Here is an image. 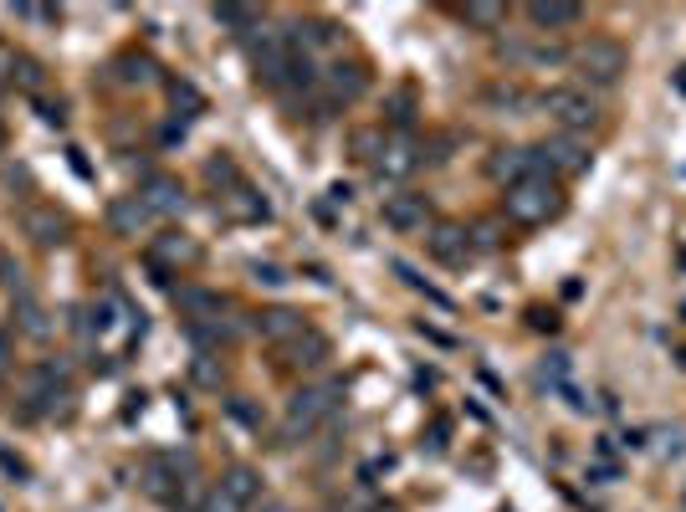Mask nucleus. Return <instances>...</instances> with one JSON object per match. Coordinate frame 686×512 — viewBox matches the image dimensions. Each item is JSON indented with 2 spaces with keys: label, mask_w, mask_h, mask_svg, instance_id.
Instances as JSON below:
<instances>
[{
  "label": "nucleus",
  "mask_w": 686,
  "mask_h": 512,
  "mask_svg": "<svg viewBox=\"0 0 686 512\" xmlns=\"http://www.w3.org/2000/svg\"><path fill=\"white\" fill-rule=\"evenodd\" d=\"M262 512H292V507H287V502H267Z\"/></svg>",
  "instance_id": "nucleus-33"
},
{
  "label": "nucleus",
  "mask_w": 686,
  "mask_h": 512,
  "mask_svg": "<svg viewBox=\"0 0 686 512\" xmlns=\"http://www.w3.org/2000/svg\"><path fill=\"white\" fill-rule=\"evenodd\" d=\"M431 256L446 267H461L466 262V231L461 226H436L431 231Z\"/></svg>",
  "instance_id": "nucleus-18"
},
{
  "label": "nucleus",
  "mask_w": 686,
  "mask_h": 512,
  "mask_svg": "<svg viewBox=\"0 0 686 512\" xmlns=\"http://www.w3.org/2000/svg\"><path fill=\"white\" fill-rule=\"evenodd\" d=\"M471 26H482V31H492V26H502L507 21V6H492V0H471V6L461 11Z\"/></svg>",
  "instance_id": "nucleus-23"
},
{
  "label": "nucleus",
  "mask_w": 686,
  "mask_h": 512,
  "mask_svg": "<svg viewBox=\"0 0 686 512\" xmlns=\"http://www.w3.org/2000/svg\"><path fill=\"white\" fill-rule=\"evenodd\" d=\"M118 67H123V72H118L123 82H149V77H154V62H149V57H123Z\"/></svg>",
  "instance_id": "nucleus-26"
},
{
  "label": "nucleus",
  "mask_w": 686,
  "mask_h": 512,
  "mask_svg": "<svg viewBox=\"0 0 686 512\" xmlns=\"http://www.w3.org/2000/svg\"><path fill=\"white\" fill-rule=\"evenodd\" d=\"M246 52H251V67H256V77H262L267 88H282V82H292V62H297V52H292L287 31H277V26L262 21V26L246 36Z\"/></svg>",
  "instance_id": "nucleus-1"
},
{
  "label": "nucleus",
  "mask_w": 686,
  "mask_h": 512,
  "mask_svg": "<svg viewBox=\"0 0 686 512\" xmlns=\"http://www.w3.org/2000/svg\"><path fill=\"white\" fill-rule=\"evenodd\" d=\"M21 328H26L31 338H47V333H52V323H47V313H41V308L31 303V297H21Z\"/></svg>",
  "instance_id": "nucleus-24"
},
{
  "label": "nucleus",
  "mask_w": 686,
  "mask_h": 512,
  "mask_svg": "<svg viewBox=\"0 0 686 512\" xmlns=\"http://www.w3.org/2000/svg\"><path fill=\"white\" fill-rule=\"evenodd\" d=\"M523 16L538 31H564V26H579L584 6H574V0H533V6H523Z\"/></svg>",
  "instance_id": "nucleus-12"
},
{
  "label": "nucleus",
  "mask_w": 686,
  "mask_h": 512,
  "mask_svg": "<svg viewBox=\"0 0 686 512\" xmlns=\"http://www.w3.org/2000/svg\"><path fill=\"white\" fill-rule=\"evenodd\" d=\"M41 118H47V123H67V113H62V103H41Z\"/></svg>",
  "instance_id": "nucleus-31"
},
{
  "label": "nucleus",
  "mask_w": 686,
  "mask_h": 512,
  "mask_svg": "<svg viewBox=\"0 0 686 512\" xmlns=\"http://www.w3.org/2000/svg\"><path fill=\"white\" fill-rule=\"evenodd\" d=\"M195 379L216 390V384H221V369H216V359H195Z\"/></svg>",
  "instance_id": "nucleus-29"
},
{
  "label": "nucleus",
  "mask_w": 686,
  "mask_h": 512,
  "mask_svg": "<svg viewBox=\"0 0 686 512\" xmlns=\"http://www.w3.org/2000/svg\"><path fill=\"white\" fill-rule=\"evenodd\" d=\"M221 487H226L241 507H251V502H256V492H262V477H256L251 466H231V472L221 477Z\"/></svg>",
  "instance_id": "nucleus-20"
},
{
  "label": "nucleus",
  "mask_w": 686,
  "mask_h": 512,
  "mask_svg": "<svg viewBox=\"0 0 686 512\" xmlns=\"http://www.w3.org/2000/svg\"><path fill=\"white\" fill-rule=\"evenodd\" d=\"M256 333L267 338V344H292V338H303L308 333V323H303V313H292V308H272V313H262L256 318Z\"/></svg>",
  "instance_id": "nucleus-13"
},
{
  "label": "nucleus",
  "mask_w": 686,
  "mask_h": 512,
  "mask_svg": "<svg viewBox=\"0 0 686 512\" xmlns=\"http://www.w3.org/2000/svg\"><path fill=\"white\" fill-rule=\"evenodd\" d=\"M328 88H333V98L349 103V98H359V93H364V77H359L354 67H333V72H328Z\"/></svg>",
  "instance_id": "nucleus-22"
},
{
  "label": "nucleus",
  "mask_w": 686,
  "mask_h": 512,
  "mask_svg": "<svg viewBox=\"0 0 686 512\" xmlns=\"http://www.w3.org/2000/svg\"><path fill=\"white\" fill-rule=\"evenodd\" d=\"M180 262H195V241L185 231H169L149 246V267L159 272V282H169V267H180Z\"/></svg>",
  "instance_id": "nucleus-10"
},
{
  "label": "nucleus",
  "mask_w": 686,
  "mask_h": 512,
  "mask_svg": "<svg viewBox=\"0 0 686 512\" xmlns=\"http://www.w3.org/2000/svg\"><path fill=\"white\" fill-rule=\"evenodd\" d=\"M149 221H154V210H149L139 195H118V200L108 205L113 236H139V231H149Z\"/></svg>",
  "instance_id": "nucleus-11"
},
{
  "label": "nucleus",
  "mask_w": 686,
  "mask_h": 512,
  "mask_svg": "<svg viewBox=\"0 0 686 512\" xmlns=\"http://www.w3.org/2000/svg\"><path fill=\"white\" fill-rule=\"evenodd\" d=\"M574 67H579V77H584V82H594V88H610V82H620V77H625L630 52L620 47L615 36H589L584 47L574 52Z\"/></svg>",
  "instance_id": "nucleus-2"
},
{
  "label": "nucleus",
  "mask_w": 686,
  "mask_h": 512,
  "mask_svg": "<svg viewBox=\"0 0 686 512\" xmlns=\"http://www.w3.org/2000/svg\"><path fill=\"white\" fill-rule=\"evenodd\" d=\"M333 400H338V384H318V390H297V395L287 400V420H282L287 441H303V436H313L318 425L333 415Z\"/></svg>",
  "instance_id": "nucleus-4"
},
{
  "label": "nucleus",
  "mask_w": 686,
  "mask_h": 512,
  "mask_svg": "<svg viewBox=\"0 0 686 512\" xmlns=\"http://www.w3.org/2000/svg\"><path fill=\"white\" fill-rule=\"evenodd\" d=\"M200 512H246V507H241V502H236V497H231V492H226L221 482H216V487H210V492H205V502H200Z\"/></svg>",
  "instance_id": "nucleus-25"
},
{
  "label": "nucleus",
  "mask_w": 686,
  "mask_h": 512,
  "mask_svg": "<svg viewBox=\"0 0 686 512\" xmlns=\"http://www.w3.org/2000/svg\"><path fill=\"white\" fill-rule=\"evenodd\" d=\"M538 159H543L548 175H584L594 154H589V144H584L579 134H559V139L538 144Z\"/></svg>",
  "instance_id": "nucleus-7"
},
{
  "label": "nucleus",
  "mask_w": 686,
  "mask_h": 512,
  "mask_svg": "<svg viewBox=\"0 0 686 512\" xmlns=\"http://www.w3.org/2000/svg\"><path fill=\"white\" fill-rule=\"evenodd\" d=\"M425 221H431V205H425V195H410V190H400V195H390V200H384V226H390V231H400V236H415V231H425Z\"/></svg>",
  "instance_id": "nucleus-8"
},
{
  "label": "nucleus",
  "mask_w": 686,
  "mask_h": 512,
  "mask_svg": "<svg viewBox=\"0 0 686 512\" xmlns=\"http://www.w3.org/2000/svg\"><path fill=\"white\" fill-rule=\"evenodd\" d=\"M251 272H256V282H267V287H282V282H287V277H282V267H272V262H256Z\"/></svg>",
  "instance_id": "nucleus-30"
},
{
  "label": "nucleus",
  "mask_w": 686,
  "mask_h": 512,
  "mask_svg": "<svg viewBox=\"0 0 686 512\" xmlns=\"http://www.w3.org/2000/svg\"><path fill=\"white\" fill-rule=\"evenodd\" d=\"M26 236L41 246H57V241H67V216H57V210H26Z\"/></svg>",
  "instance_id": "nucleus-17"
},
{
  "label": "nucleus",
  "mask_w": 686,
  "mask_h": 512,
  "mask_svg": "<svg viewBox=\"0 0 686 512\" xmlns=\"http://www.w3.org/2000/svg\"><path fill=\"white\" fill-rule=\"evenodd\" d=\"M175 308L185 313V318H200V323H210V318H216L226 303H221V292H210V287H175Z\"/></svg>",
  "instance_id": "nucleus-16"
},
{
  "label": "nucleus",
  "mask_w": 686,
  "mask_h": 512,
  "mask_svg": "<svg viewBox=\"0 0 686 512\" xmlns=\"http://www.w3.org/2000/svg\"><path fill=\"white\" fill-rule=\"evenodd\" d=\"M538 108L548 118H559L564 123V134H589V128H599V103L579 88H553L538 98Z\"/></svg>",
  "instance_id": "nucleus-5"
},
{
  "label": "nucleus",
  "mask_w": 686,
  "mask_h": 512,
  "mask_svg": "<svg viewBox=\"0 0 686 512\" xmlns=\"http://www.w3.org/2000/svg\"><path fill=\"white\" fill-rule=\"evenodd\" d=\"M502 205H507V216L518 221V226H543L548 216H559L564 195H559V185H553V180H523V185H512L502 195Z\"/></svg>",
  "instance_id": "nucleus-3"
},
{
  "label": "nucleus",
  "mask_w": 686,
  "mask_h": 512,
  "mask_svg": "<svg viewBox=\"0 0 686 512\" xmlns=\"http://www.w3.org/2000/svg\"><path fill=\"white\" fill-rule=\"evenodd\" d=\"M487 169H492V180L497 185H523V180H553L548 169H543V159H538V149H523V144H507V149H497L492 159H487Z\"/></svg>",
  "instance_id": "nucleus-6"
},
{
  "label": "nucleus",
  "mask_w": 686,
  "mask_h": 512,
  "mask_svg": "<svg viewBox=\"0 0 686 512\" xmlns=\"http://www.w3.org/2000/svg\"><path fill=\"white\" fill-rule=\"evenodd\" d=\"M6 364H11V338L0 333V369H6Z\"/></svg>",
  "instance_id": "nucleus-32"
},
{
  "label": "nucleus",
  "mask_w": 686,
  "mask_h": 512,
  "mask_svg": "<svg viewBox=\"0 0 686 512\" xmlns=\"http://www.w3.org/2000/svg\"><path fill=\"white\" fill-rule=\"evenodd\" d=\"M169 98H175V108H190V113H200V108H205V98L190 88V82H175V88H169Z\"/></svg>",
  "instance_id": "nucleus-27"
},
{
  "label": "nucleus",
  "mask_w": 686,
  "mask_h": 512,
  "mask_svg": "<svg viewBox=\"0 0 686 512\" xmlns=\"http://www.w3.org/2000/svg\"><path fill=\"white\" fill-rule=\"evenodd\" d=\"M16 82H21V88H26V93H36V88H41V67L21 57V62H16Z\"/></svg>",
  "instance_id": "nucleus-28"
},
{
  "label": "nucleus",
  "mask_w": 686,
  "mask_h": 512,
  "mask_svg": "<svg viewBox=\"0 0 686 512\" xmlns=\"http://www.w3.org/2000/svg\"><path fill=\"white\" fill-rule=\"evenodd\" d=\"M415 164H420V144H415L410 134H395V139H384V144H379L374 175H379V180H405Z\"/></svg>",
  "instance_id": "nucleus-9"
},
{
  "label": "nucleus",
  "mask_w": 686,
  "mask_h": 512,
  "mask_svg": "<svg viewBox=\"0 0 686 512\" xmlns=\"http://www.w3.org/2000/svg\"><path fill=\"white\" fill-rule=\"evenodd\" d=\"M216 26H226L236 36H251L256 26H262V11H251V6H216Z\"/></svg>",
  "instance_id": "nucleus-21"
},
{
  "label": "nucleus",
  "mask_w": 686,
  "mask_h": 512,
  "mask_svg": "<svg viewBox=\"0 0 686 512\" xmlns=\"http://www.w3.org/2000/svg\"><path fill=\"white\" fill-rule=\"evenodd\" d=\"M287 354H292V364H308V369H318V364L328 359V338L308 328L303 338H292V344H287Z\"/></svg>",
  "instance_id": "nucleus-19"
},
{
  "label": "nucleus",
  "mask_w": 686,
  "mask_h": 512,
  "mask_svg": "<svg viewBox=\"0 0 686 512\" xmlns=\"http://www.w3.org/2000/svg\"><path fill=\"white\" fill-rule=\"evenodd\" d=\"M0 144H6V128H0Z\"/></svg>",
  "instance_id": "nucleus-34"
},
{
  "label": "nucleus",
  "mask_w": 686,
  "mask_h": 512,
  "mask_svg": "<svg viewBox=\"0 0 686 512\" xmlns=\"http://www.w3.org/2000/svg\"><path fill=\"white\" fill-rule=\"evenodd\" d=\"M139 200L154 210V216H180V210H185V190H180V180H169V175H154V180H144Z\"/></svg>",
  "instance_id": "nucleus-14"
},
{
  "label": "nucleus",
  "mask_w": 686,
  "mask_h": 512,
  "mask_svg": "<svg viewBox=\"0 0 686 512\" xmlns=\"http://www.w3.org/2000/svg\"><path fill=\"white\" fill-rule=\"evenodd\" d=\"M221 216H231V221H267V216H272V205L256 195V190L236 185V190L221 195Z\"/></svg>",
  "instance_id": "nucleus-15"
}]
</instances>
